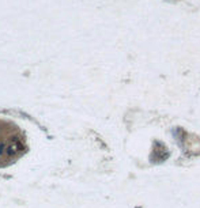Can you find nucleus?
I'll return each instance as SVG.
<instances>
[{
  "mask_svg": "<svg viewBox=\"0 0 200 208\" xmlns=\"http://www.w3.org/2000/svg\"><path fill=\"white\" fill-rule=\"evenodd\" d=\"M6 147H7L6 143H0V156H2V155L6 153Z\"/></svg>",
  "mask_w": 200,
  "mask_h": 208,
  "instance_id": "obj_2",
  "label": "nucleus"
},
{
  "mask_svg": "<svg viewBox=\"0 0 200 208\" xmlns=\"http://www.w3.org/2000/svg\"><path fill=\"white\" fill-rule=\"evenodd\" d=\"M22 150H23L22 143H21L18 139H14V140L11 141V144L6 147V153H4V154H7L8 156H14V155H17L18 153H21Z\"/></svg>",
  "mask_w": 200,
  "mask_h": 208,
  "instance_id": "obj_1",
  "label": "nucleus"
}]
</instances>
